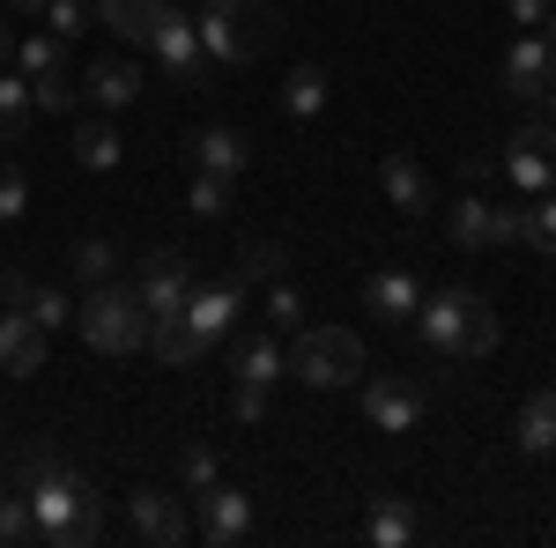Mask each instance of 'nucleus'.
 Returning <instances> with one entry per match:
<instances>
[{"instance_id":"obj_1","label":"nucleus","mask_w":556,"mask_h":548,"mask_svg":"<svg viewBox=\"0 0 556 548\" xmlns=\"http://www.w3.org/2000/svg\"><path fill=\"white\" fill-rule=\"evenodd\" d=\"M23 497L38 511V541H52V548H89L104 534V497H97V482H83L75 467H52Z\"/></svg>"},{"instance_id":"obj_2","label":"nucleus","mask_w":556,"mask_h":548,"mask_svg":"<svg viewBox=\"0 0 556 548\" xmlns=\"http://www.w3.org/2000/svg\"><path fill=\"white\" fill-rule=\"evenodd\" d=\"M408 327H416L438 356H490L497 334H505V327H497V311H490L475 290H460V282H453V290H424V304H416V319H408Z\"/></svg>"},{"instance_id":"obj_3","label":"nucleus","mask_w":556,"mask_h":548,"mask_svg":"<svg viewBox=\"0 0 556 548\" xmlns=\"http://www.w3.org/2000/svg\"><path fill=\"white\" fill-rule=\"evenodd\" d=\"M193 30H201V52H208L215 67H253L260 52L275 44L282 23H275L267 0H201Z\"/></svg>"},{"instance_id":"obj_4","label":"nucleus","mask_w":556,"mask_h":548,"mask_svg":"<svg viewBox=\"0 0 556 548\" xmlns=\"http://www.w3.org/2000/svg\"><path fill=\"white\" fill-rule=\"evenodd\" d=\"M75 327L97 356H134V348H149V311H141V296L134 282H97V290L75 304Z\"/></svg>"},{"instance_id":"obj_5","label":"nucleus","mask_w":556,"mask_h":548,"mask_svg":"<svg viewBox=\"0 0 556 548\" xmlns=\"http://www.w3.org/2000/svg\"><path fill=\"white\" fill-rule=\"evenodd\" d=\"M290 379H304L312 393H342L364 379V341L349 327H304L290 348Z\"/></svg>"},{"instance_id":"obj_6","label":"nucleus","mask_w":556,"mask_h":548,"mask_svg":"<svg viewBox=\"0 0 556 548\" xmlns=\"http://www.w3.org/2000/svg\"><path fill=\"white\" fill-rule=\"evenodd\" d=\"M134 296H141V311L149 319H164V311H186V296H193V267L178 245H156V253L134 259Z\"/></svg>"},{"instance_id":"obj_7","label":"nucleus","mask_w":556,"mask_h":548,"mask_svg":"<svg viewBox=\"0 0 556 548\" xmlns=\"http://www.w3.org/2000/svg\"><path fill=\"white\" fill-rule=\"evenodd\" d=\"M505 178H513L527 201H534V193H556V119H534V127L513 133V149H505Z\"/></svg>"},{"instance_id":"obj_8","label":"nucleus","mask_w":556,"mask_h":548,"mask_svg":"<svg viewBox=\"0 0 556 548\" xmlns=\"http://www.w3.org/2000/svg\"><path fill=\"white\" fill-rule=\"evenodd\" d=\"M149 52H156V60H164L186 89H208L215 82V60L201 52V30H193V15H178V8H164V23H156Z\"/></svg>"},{"instance_id":"obj_9","label":"nucleus","mask_w":556,"mask_h":548,"mask_svg":"<svg viewBox=\"0 0 556 548\" xmlns=\"http://www.w3.org/2000/svg\"><path fill=\"white\" fill-rule=\"evenodd\" d=\"M127 519H134V534H141L149 548H178V541H193L186 497H172V489H134V497H127Z\"/></svg>"},{"instance_id":"obj_10","label":"nucleus","mask_w":556,"mask_h":548,"mask_svg":"<svg viewBox=\"0 0 556 548\" xmlns=\"http://www.w3.org/2000/svg\"><path fill=\"white\" fill-rule=\"evenodd\" d=\"M208 548H230V541H245L253 534V497L245 489H230V482H208L201 489V526H193Z\"/></svg>"},{"instance_id":"obj_11","label":"nucleus","mask_w":556,"mask_h":548,"mask_svg":"<svg viewBox=\"0 0 556 548\" xmlns=\"http://www.w3.org/2000/svg\"><path fill=\"white\" fill-rule=\"evenodd\" d=\"M364 416H371V430H386V437L416 430V422H424V385L416 379H364Z\"/></svg>"},{"instance_id":"obj_12","label":"nucleus","mask_w":556,"mask_h":548,"mask_svg":"<svg viewBox=\"0 0 556 548\" xmlns=\"http://www.w3.org/2000/svg\"><path fill=\"white\" fill-rule=\"evenodd\" d=\"M549 82H556V44L542 30H519L513 52H505V89H513L519 104H534Z\"/></svg>"},{"instance_id":"obj_13","label":"nucleus","mask_w":556,"mask_h":548,"mask_svg":"<svg viewBox=\"0 0 556 548\" xmlns=\"http://www.w3.org/2000/svg\"><path fill=\"white\" fill-rule=\"evenodd\" d=\"M45 364V327L30 311H0V379H38Z\"/></svg>"},{"instance_id":"obj_14","label":"nucleus","mask_w":556,"mask_h":548,"mask_svg":"<svg viewBox=\"0 0 556 548\" xmlns=\"http://www.w3.org/2000/svg\"><path fill=\"white\" fill-rule=\"evenodd\" d=\"M364 304H371V319H386V327H408L416 304H424V282H416L408 267H379V275L364 282Z\"/></svg>"},{"instance_id":"obj_15","label":"nucleus","mask_w":556,"mask_h":548,"mask_svg":"<svg viewBox=\"0 0 556 548\" xmlns=\"http://www.w3.org/2000/svg\"><path fill=\"white\" fill-rule=\"evenodd\" d=\"M208 348H215V341L201 334L186 311H164V319H149V356H156V364H201Z\"/></svg>"},{"instance_id":"obj_16","label":"nucleus","mask_w":556,"mask_h":548,"mask_svg":"<svg viewBox=\"0 0 556 548\" xmlns=\"http://www.w3.org/2000/svg\"><path fill=\"white\" fill-rule=\"evenodd\" d=\"M379 186H386V201H393L401 215H430V201H438V186H430V170L416 164V156H386Z\"/></svg>"},{"instance_id":"obj_17","label":"nucleus","mask_w":556,"mask_h":548,"mask_svg":"<svg viewBox=\"0 0 556 548\" xmlns=\"http://www.w3.org/2000/svg\"><path fill=\"white\" fill-rule=\"evenodd\" d=\"M83 97H89V104H104V112H127L134 97H141V67L112 52V60H97V67L83 75Z\"/></svg>"},{"instance_id":"obj_18","label":"nucleus","mask_w":556,"mask_h":548,"mask_svg":"<svg viewBox=\"0 0 556 548\" xmlns=\"http://www.w3.org/2000/svg\"><path fill=\"white\" fill-rule=\"evenodd\" d=\"M238 304H245V290H238V282H201V290L186 296V319H193L208 341H223L230 327H238Z\"/></svg>"},{"instance_id":"obj_19","label":"nucleus","mask_w":556,"mask_h":548,"mask_svg":"<svg viewBox=\"0 0 556 548\" xmlns=\"http://www.w3.org/2000/svg\"><path fill=\"white\" fill-rule=\"evenodd\" d=\"M186 149H193V170H215V178H238V170L253 164V149H245L238 127H201Z\"/></svg>"},{"instance_id":"obj_20","label":"nucleus","mask_w":556,"mask_h":548,"mask_svg":"<svg viewBox=\"0 0 556 548\" xmlns=\"http://www.w3.org/2000/svg\"><path fill=\"white\" fill-rule=\"evenodd\" d=\"M282 379H290V348H282L275 334L238 341V385H260V393H267V385H282Z\"/></svg>"},{"instance_id":"obj_21","label":"nucleus","mask_w":556,"mask_h":548,"mask_svg":"<svg viewBox=\"0 0 556 548\" xmlns=\"http://www.w3.org/2000/svg\"><path fill=\"white\" fill-rule=\"evenodd\" d=\"M97 23L119 30L127 44H149V38H156V23H164V0H97Z\"/></svg>"},{"instance_id":"obj_22","label":"nucleus","mask_w":556,"mask_h":548,"mask_svg":"<svg viewBox=\"0 0 556 548\" xmlns=\"http://www.w3.org/2000/svg\"><path fill=\"white\" fill-rule=\"evenodd\" d=\"M364 541L371 548H408L416 541V511L401 505V497H371V511H364Z\"/></svg>"},{"instance_id":"obj_23","label":"nucleus","mask_w":556,"mask_h":548,"mask_svg":"<svg viewBox=\"0 0 556 548\" xmlns=\"http://www.w3.org/2000/svg\"><path fill=\"white\" fill-rule=\"evenodd\" d=\"M282 112H290V119H319V112H327V67H319V60L290 67V82H282Z\"/></svg>"},{"instance_id":"obj_24","label":"nucleus","mask_w":556,"mask_h":548,"mask_svg":"<svg viewBox=\"0 0 556 548\" xmlns=\"http://www.w3.org/2000/svg\"><path fill=\"white\" fill-rule=\"evenodd\" d=\"M519 453L527 460L556 453V393H527V408H519Z\"/></svg>"},{"instance_id":"obj_25","label":"nucleus","mask_w":556,"mask_h":548,"mask_svg":"<svg viewBox=\"0 0 556 548\" xmlns=\"http://www.w3.org/2000/svg\"><path fill=\"white\" fill-rule=\"evenodd\" d=\"M445 238H453L460 253H490V201H482V193L453 201V215H445Z\"/></svg>"},{"instance_id":"obj_26","label":"nucleus","mask_w":556,"mask_h":548,"mask_svg":"<svg viewBox=\"0 0 556 548\" xmlns=\"http://www.w3.org/2000/svg\"><path fill=\"white\" fill-rule=\"evenodd\" d=\"M119 127L112 119H89V127H75V156H83V170H119Z\"/></svg>"},{"instance_id":"obj_27","label":"nucleus","mask_w":556,"mask_h":548,"mask_svg":"<svg viewBox=\"0 0 556 548\" xmlns=\"http://www.w3.org/2000/svg\"><path fill=\"white\" fill-rule=\"evenodd\" d=\"M67 267H75V282H89V290H97V282H119V245H112V238H83V245L67 253Z\"/></svg>"},{"instance_id":"obj_28","label":"nucleus","mask_w":556,"mask_h":548,"mask_svg":"<svg viewBox=\"0 0 556 548\" xmlns=\"http://www.w3.org/2000/svg\"><path fill=\"white\" fill-rule=\"evenodd\" d=\"M282 245H275V238H260V245H245V253H238V275H230V282H238V290H253V282H282Z\"/></svg>"},{"instance_id":"obj_29","label":"nucleus","mask_w":556,"mask_h":548,"mask_svg":"<svg viewBox=\"0 0 556 548\" xmlns=\"http://www.w3.org/2000/svg\"><path fill=\"white\" fill-rule=\"evenodd\" d=\"M30 127V75H0V141H23Z\"/></svg>"},{"instance_id":"obj_30","label":"nucleus","mask_w":556,"mask_h":548,"mask_svg":"<svg viewBox=\"0 0 556 548\" xmlns=\"http://www.w3.org/2000/svg\"><path fill=\"white\" fill-rule=\"evenodd\" d=\"M527 245V201H490V253H519Z\"/></svg>"},{"instance_id":"obj_31","label":"nucleus","mask_w":556,"mask_h":548,"mask_svg":"<svg viewBox=\"0 0 556 548\" xmlns=\"http://www.w3.org/2000/svg\"><path fill=\"white\" fill-rule=\"evenodd\" d=\"M230 186H238V178H215V170H193V186H186V208L201 215V222H215V215L230 208Z\"/></svg>"},{"instance_id":"obj_32","label":"nucleus","mask_w":556,"mask_h":548,"mask_svg":"<svg viewBox=\"0 0 556 548\" xmlns=\"http://www.w3.org/2000/svg\"><path fill=\"white\" fill-rule=\"evenodd\" d=\"M38 541V511L30 497H0V548H30Z\"/></svg>"},{"instance_id":"obj_33","label":"nucleus","mask_w":556,"mask_h":548,"mask_svg":"<svg viewBox=\"0 0 556 548\" xmlns=\"http://www.w3.org/2000/svg\"><path fill=\"white\" fill-rule=\"evenodd\" d=\"M15 60H23V75L38 82V75H52V67H67V38H52V30H38V38L23 44Z\"/></svg>"},{"instance_id":"obj_34","label":"nucleus","mask_w":556,"mask_h":548,"mask_svg":"<svg viewBox=\"0 0 556 548\" xmlns=\"http://www.w3.org/2000/svg\"><path fill=\"white\" fill-rule=\"evenodd\" d=\"M527 245H534L542 259H556V201H549V193L527 201Z\"/></svg>"},{"instance_id":"obj_35","label":"nucleus","mask_w":556,"mask_h":548,"mask_svg":"<svg viewBox=\"0 0 556 548\" xmlns=\"http://www.w3.org/2000/svg\"><path fill=\"white\" fill-rule=\"evenodd\" d=\"M30 104H45V112H75V104H83V89L67 82V67H52V75L30 82Z\"/></svg>"},{"instance_id":"obj_36","label":"nucleus","mask_w":556,"mask_h":548,"mask_svg":"<svg viewBox=\"0 0 556 548\" xmlns=\"http://www.w3.org/2000/svg\"><path fill=\"white\" fill-rule=\"evenodd\" d=\"M23 208H30V178L15 164H0V222H23Z\"/></svg>"},{"instance_id":"obj_37","label":"nucleus","mask_w":556,"mask_h":548,"mask_svg":"<svg viewBox=\"0 0 556 548\" xmlns=\"http://www.w3.org/2000/svg\"><path fill=\"white\" fill-rule=\"evenodd\" d=\"M45 30L52 38H75V30H89V8L83 0H45Z\"/></svg>"},{"instance_id":"obj_38","label":"nucleus","mask_w":556,"mask_h":548,"mask_svg":"<svg viewBox=\"0 0 556 548\" xmlns=\"http://www.w3.org/2000/svg\"><path fill=\"white\" fill-rule=\"evenodd\" d=\"M52 467H67V453H60L52 437H30V453H23V489H30V482H45Z\"/></svg>"},{"instance_id":"obj_39","label":"nucleus","mask_w":556,"mask_h":548,"mask_svg":"<svg viewBox=\"0 0 556 548\" xmlns=\"http://www.w3.org/2000/svg\"><path fill=\"white\" fill-rule=\"evenodd\" d=\"M178 474H186V489L201 497V489L215 482V453H208V445H186V453H178Z\"/></svg>"},{"instance_id":"obj_40","label":"nucleus","mask_w":556,"mask_h":548,"mask_svg":"<svg viewBox=\"0 0 556 548\" xmlns=\"http://www.w3.org/2000/svg\"><path fill=\"white\" fill-rule=\"evenodd\" d=\"M30 319H38L45 334H52V327H67V319H75V304H67L60 290H38V296H30Z\"/></svg>"},{"instance_id":"obj_41","label":"nucleus","mask_w":556,"mask_h":548,"mask_svg":"<svg viewBox=\"0 0 556 548\" xmlns=\"http://www.w3.org/2000/svg\"><path fill=\"white\" fill-rule=\"evenodd\" d=\"M298 319H304L298 290H290V282H275V290H267V327H298Z\"/></svg>"},{"instance_id":"obj_42","label":"nucleus","mask_w":556,"mask_h":548,"mask_svg":"<svg viewBox=\"0 0 556 548\" xmlns=\"http://www.w3.org/2000/svg\"><path fill=\"white\" fill-rule=\"evenodd\" d=\"M30 296H38V282H30L23 267H8V275H0V304H8V311H30Z\"/></svg>"},{"instance_id":"obj_43","label":"nucleus","mask_w":556,"mask_h":548,"mask_svg":"<svg viewBox=\"0 0 556 548\" xmlns=\"http://www.w3.org/2000/svg\"><path fill=\"white\" fill-rule=\"evenodd\" d=\"M230 416H238V422H260V416H267V393H260V385H238V393H230Z\"/></svg>"},{"instance_id":"obj_44","label":"nucleus","mask_w":556,"mask_h":548,"mask_svg":"<svg viewBox=\"0 0 556 548\" xmlns=\"http://www.w3.org/2000/svg\"><path fill=\"white\" fill-rule=\"evenodd\" d=\"M505 8H513V23H519V30H542V15H549L556 0H505Z\"/></svg>"},{"instance_id":"obj_45","label":"nucleus","mask_w":556,"mask_h":548,"mask_svg":"<svg viewBox=\"0 0 556 548\" xmlns=\"http://www.w3.org/2000/svg\"><path fill=\"white\" fill-rule=\"evenodd\" d=\"M8 60H15V38H8V23H0V67H8Z\"/></svg>"},{"instance_id":"obj_46","label":"nucleus","mask_w":556,"mask_h":548,"mask_svg":"<svg viewBox=\"0 0 556 548\" xmlns=\"http://www.w3.org/2000/svg\"><path fill=\"white\" fill-rule=\"evenodd\" d=\"M8 8H23V15H45V0H8Z\"/></svg>"},{"instance_id":"obj_47","label":"nucleus","mask_w":556,"mask_h":548,"mask_svg":"<svg viewBox=\"0 0 556 548\" xmlns=\"http://www.w3.org/2000/svg\"><path fill=\"white\" fill-rule=\"evenodd\" d=\"M542 38H549V44H556V8H549V15H542Z\"/></svg>"},{"instance_id":"obj_48","label":"nucleus","mask_w":556,"mask_h":548,"mask_svg":"<svg viewBox=\"0 0 556 548\" xmlns=\"http://www.w3.org/2000/svg\"><path fill=\"white\" fill-rule=\"evenodd\" d=\"M542 97H549V119H556V82H549V89H542Z\"/></svg>"}]
</instances>
